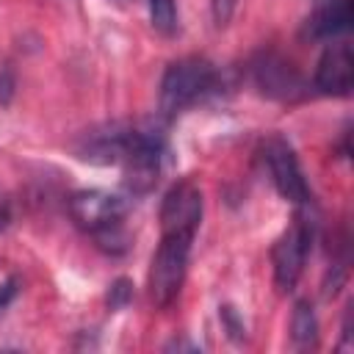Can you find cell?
Segmentation results:
<instances>
[{"label":"cell","instance_id":"obj_1","mask_svg":"<svg viewBox=\"0 0 354 354\" xmlns=\"http://www.w3.org/2000/svg\"><path fill=\"white\" fill-rule=\"evenodd\" d=\"M216 66L199 55L180 58L169 64L163 80H160V111L163 116H177L194 102H199L205 94L216 86Z\"/></svg>","mask_w":354,"mask_h":354},{"label":"cell","instance_id":"obj_2","mask_svg":"<svg viewBox=\"0 0 354 354\" xmlns=\"http://www.w3.org/2000/svg\"><path fill=\"white\" fill-rule=\"evenodd\" d=\"M69 213L77 221V227H83L86 232H91L102 246H113L122 243V216H124V199L108 191H77L69 199Z\"/></svg>","mask_w":354,"mask_h":354},{"label":"cell","instance_id":"obj_3","mask_svg":"<svg viewBox=\"0 0 354 354\" xmlns=\"http://www.w3.org/2000/svg\"><path fill=\"white\" fill-rule=\"evenodd\" d=\"M191 241L194 238L188 235H160V246L149 268V296L158 307H169L174 296L180 293L185 271H188Z\"/></svg>","mask_w":354,"mask_h":354},{"label":"cell","instance_id":"obj_4","mask_svg":"<svg viewBox=\"0 0 354 354\" xmlns=\"http://www.w3.org/2000/svg\"><path fill=\"white\" fill-rule=\"evenodd\" d=\"M141 136H144V127L124 124V122H108V124L86 130L75 141V155L80 160H88V163H97V166L124 163L127 155L138 147Z\"/></svg>","mask_w":354,"mask_h":354},{"label":"cell","instance_id":"obj_5","mask_svg":"<svg viewBox=\"0 0 354 354\" xmlns=\"http://www.w3.org/2000/svg\"><path fill=\"white\" fill-rule=\"evenodd\" d=\"M313 243V224L304 218H296L274 243L271 249V263H274V282L282 293L293 290L301 271H304V260Z\"/></svg>","mask_w":354,"mask_h":354},{"label":"cell","instance_id":"obj_6","mask_svg":"<svg viewBox=\"0 0 354 354\" xmlns=\"http://www.w3.org/2000/svg\"><path fill=\"white\" fill-rule=\"evenodd\" d=\"M199 221H202V191L194 180H180L163 196L160 230H163V235H188V238H194Z\"/></svg>","mask_w":354,"mask_h":354},{"label":"cell","instance_id":"obj_7","mask_svg":"<svg viewBox=\"0 0 354 354\" xmlns=\"http://www.w3.org/2000/svg\"><path fill=\"white\" fill-rule=\"evenodd\" d=\"M266 163H268L271 180H274L282 199H288L293 205H307L310 202V188H307V180L301 174L299 158H296L293 147L285 138L274 136V138L266 141Z\"/></svg>","mask_w":354,"mask_h":354},{"label":"cell","instance_id":"obj_8","mask_svg":"<svg viewBox=\"0 0 354 354\" xmlns=\"http://www.w3.org/2000/svg\"><path fill=\"white\" fill-rule=\"evenodd\" d=\"M354 86V53L348 41H335L324 50L315 69V88L329 97H348Z\"/></svg>","mask_w":354,"mask_h":354},{"label":"cell","instance_id":"obj_9","mask_svg":"<svg viewBox=\"0 0 354 354\" xmlns=\"http://www.w3.org/2000/svg\"><path fill=\"white\" fill-rule=\"evenodd\" d=\"M351 0H318L315 11L307 17L301 36L310 41H329L351 28Z\"/></svg>","mask_w":354,"mask_h":354},{"label":"cell","instance_id":"obj_10","mask_svg":"<svg viewBox=\"0 0 354 354\" xmlns=\"http://www.w3.org/2000/svg\"><path fill=\"white\" fill-rule=\"evenodd\" d=\"M257 83L263 86V91H268L274 97H288L293 88H299L296 72L279 58H266L257 66Z\"/></svg>","mask_w":354,"mask_h":354},{"label":"cell","instance_id":"obj_11","mask_svg":"<svg viewBox=\"0 0 354 354\" xmlns=\"http://www.w3.org/2000/svg\"><path fill=\"white\" fill-rule=\"evenodd\" d=\"M290 337L299 348H313L318 340V318L313 313L310 301H296L293 318H290Z\"/></svg>","mask_w":354,"mask_h":354},{"label":"cell","instance_id":"obj_12","mask_svg":"<svg viewBox=\"0 0 354 354\" xmlns=\"http://www.w3.org/2000/svg\"><path fill=\"white\" fill-rule=\"evenodd\" d=\"M149 19L152 28L163 36L177 33V6L174 0H149Z\"/></svg>","mask_w":354,"mask_h":354},{"label":"cell","instance_id":"obj_13","mask_svg":"<svg viewBox=\"0 0 354 354\" xmlns=\"http://www.w3.org/2000/svg\"><path fill=\"white\" fill-rule=\"evenodd\" d=\"M235 3L238 0H210V14H213V22L216 28H227L232 14H235Z\"/></svg>","mask_w":354,"mask_h":354},{"label":"cell","instance_id":"obj_14","mask_svg":"<svg viewBox=\"0 0 354 354\" xmlns=\"http://www.w3.org/2000/svg\"><path fill=\"white\" fill-rule=\"evenodd\" d=\"M130 296H133V285H130L127 279H116V282L111 285V290H108V304H111L113 310H119V307L127 304Z\"/></svg>","mask_w":354,"mask_h":354},{"label":"cell","instance_id":"obj_15","mask_svg":"<svg viewBox=\"0 0 354 354\" xmlns=\"http://www.w3.org/2000/svg\"><path fill=\"white\" fill-rule=\"evenodd\" d=\"M221 318H224L227 329H230L235 337H241V332H243V324L235 318V310H232V307H221Z\"/></svg>","mask_w":354,"mask_h":354},{"label":"cell","instance_id":"obj_16","mask_svg":"<svg viewBox=\"0 0 354 354\" xmlns=\"http://www.w3.org/2000/svg\"><path fill=\"white\" fill-rule=\"evenodd\" d=\"M17 296V279H6L0 282V310H6L11 304V299Z\"/></svg>","mask_w":354,"mask_h":354},{"label":"cell","instance_id":"obj_17","mask_svg":"<svg viewBox=\"0 0 354 354\" xmlns=\"http://www.w3.org/2000/svg\"><path fill=\"white\" fill-rule=\"evenodd\" d=\"M8 221H11L8 202H6V199H0V230H6V227H8Z\"/></svg>","mask_w":354,"mask_h":354}]
</instances>
